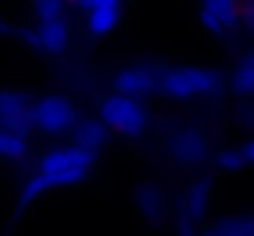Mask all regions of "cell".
I'll list each match as a JSON object with an SVG mask.
<instances>
[{
	"label": "cell",
	"mask_w": 254,
	"mask_h": 236,
	"mask_svg": "<svg viewBox=\"0 0 254 236\" xmlns=\"http://www.w3.org/2000/svg\"><path fill=\"white\" fill-rule=\"evenodd\" d=\"M94 157H96V153L86 150L77 143L45 153L40 165H37V170H35V175L27 180V185L20 192V209L30 207L35 199H40L42 194H47L57 187L82 182L91 172L94 162H96Z\"/></svg>",
	"instance_id": "obj_1"
},
{
	"label": "cell",
	"mask_w": 254,
	"mask_h": 236,
	"mask_svg": "<svg viewBox=\"0 0 254 236\" xmlns=\"http://www.w3.org/2000/svg\"><path fill=\"white\" fill-rule=\"evenodd\" d=\"M99 118L104 121V126L109 131H114L124 138H136L148 126V113H146L141 98H133V96H126L119 91L101 98Z\"/></svg>",
	"instance_id": "obj_2"
},
{
	"label": "cell",
	"mask_w": 254,
	"mask_h": 236,
	"mask_svg": "<svg viewBox=\"0 0 254 236\" xmlns=\"http://www.w3.org/2000/svg\"><path fill=\"white\" fill-rule=\"evenodd\" d=\"M32 128L45 136H62L79 123V113L67 96H42L32 103Z\"/></svg>",
	"instance_id": "obj_3"
},
{
	"label": "cell",
	"mask_w": 254,
	"mask_h": 236,
	"mask_svg": "<svg viewBox=\"0 0 254 236\" xmlns=\"http://www.w3.org/2000/svg\"><path fill=\"white\" fill-rule=\"evenodd\" d=\"M220 77L205 67H180L161 77V89L173 98H195L217 91Z\"/></svg>",
	"instance_id": "obj_4"
},
{
	"label": "cell",
	"mask_w": 254,
	"mask_h": 236,
	"mask_svg": "<svg viewBox=\"0 0 254 236\" xmlns=\"http://www.w3.org/2000/svg\"><path fill=\"white\" fill-rule=\"evenodd\" d=\"M22 40H25V45H30L40 54L57 57V54H62L67 49L69 25H67L64 17H60V20H45V22H37L35 27L25 30L22 32Z\"/></svg>",
	"instance_id": "obj_5"
},
{
	"label": "cell",
	"mask_w": 254,
	"mask_h": 236,
	"mask_svg": "<svg viewBox=\"0 0 254 236\" xmlns=\"http://www.w3.org/2000/svg\"><path fill=\"white\" fill-rule=\"evenodd\" d=\"M32 101L22 91H0V128H10L30 136L32 131Z\"/></svg>",
	"instance_id": "obj_6"
},
{
	"label": "cell",
	"mask_w": 254,
	"mask_h": 236,
	"mask_svg": "<svg viewBox=\"0 0 254 236\" xmlns=\"http://www.w3.org/2000/svg\"><path fill=\"white\" fill-rule=\"evenodd\" d=\"M161 86V77L153 67L148 64H133L121 69L114 77V91L133 96V98H146L151 91H156Z\"/></svg>",
	"instance_id": "obj_7"
},
{
	"label": "cell",
	"mask_w": 254,
	"mask_h": 236,
	"mask_svg": "<svg viewBox=\"0 0 254 236\" xmlns=\"http://www.w3.org/2000/svg\"><path fill=\"white\" fill-rule=\"evenodd\" d=\"M242 15V0H202L200 22L207 32L225 35L230 32Z\"/></svg>",
	"instance_id": "obj_8"
},
{
	"label": "cell",
	"mask_w": 254,
	"mask_h": 236,
	"mask_svg": "<svg viewBox=\"0 0 254 236\" xmlns=\"http://www.w3.org/2000/svg\"><path fill=\"white\" fill-rule=\"evenodd\" d=\"M82 7L86 12L89 32L94 37H104L119 25L121 10H124V0H86Z\"/></svg>",
	"instance_id": "obj_9"
},
{
	"label": "cell",
	"mask_w": 254,
	"mask_h": 236,
	"mask_svg": "<svg viewBox=\"0 0 254 236\" xmlns=\"http://www.w3.org/2000/svg\"><path fill=\"white\" fill-rule=\"evenodd\" d=\"M170 153L183 165L200 162L202 157L207 155V138L200 131H195V128H180L170 138Z\"/></svg>",
	"instance_id": "obj_10"
},
{
	"label": "cell",
	"mask_w": 254,
	"mask_h": 236,
	"mask_svg": "<svg viewBox=\"0 0 254 236\" xmlns=\"http://www.w3.org/2000/svg\"><path fill=\"white\" fill-rule=\"evenodd\" d=\"M72 136H74V143L82 145L86 150L96 153L106 145L109 141V128L104 126V121H79L74 128H72Z\"/></svg>",
	"instance_id": "obj_11"
},
{
	"label": "cell",
	"mask_w": 254,
	"mask_h": 236,
	"mask_svg": "<svg viewBox=\"0 0 254 236\" xmlns=\"http://www.w3.org/2000/svg\"><path fill=\"white\" fill-rule=\"evenodd\" d=\"M30 145H27V136L10 131V128H0V160L7 162H17L27 155Z\"/></svg>",
	"instance_id": "obj_12"
},
{
	"label": "cell",
	"mask_w": 254,
	"mask_h": 236,
	"mask_svg": "<svg viewBox=\"0 0 254 236\" xmlns=\"http://www.w3.org/2000/svg\"><path fill=\"white\" fill-rule=\"evenodd\" d=\"M207 199H210V185L207 182H197L188 192V197L183 202V217L188 222H197L205 214V209H207Z\"/></svg>",
	"instance_id": "obj_13"
},
{
	"label": "cell",
	"mask_w": 254,
	"mask_h": 236,
	"mask_svg": "<svg viewBox=\"0 0 254 236\" xmlns=\"http://www.w3.org/2000/svg\"><path fill=\"white\" fill-rule=\"evenodd\" d=\"M232 86L242 96H254V52L240 59V64L232 72Z\"/></svg>",
	"instance_id": "obj_14"
},
{
	"label": "cell",
	"mask_w": 254,
	"mask_h": 236,
	"mask_svg": "<svg viewBox=\"0 0 254 236\" xmlns=\"http://www.w3.org/2000/svg\"><path fill=\"white\" fill-rule=\"evenodd\" d=\"M67 0H32V12L37 22L45 20H60L67 12Z\"/></svg>",
	"instance_id": "obj_15"
},
{
	"label": "cell",
	"mask_w": 254,
	"mask_h": 236,
	"mask_svg": "<svg viewBox=\"0 0 254 236\" xmlns=\"http://www.w3.org/2000/svg\"><path fill=\"white\" fill-rule=\"evenodd\" d=\"M220 234H252L254 232V217H230L225 219L222 227H217Z\"/></svg>",
	"instance_id": "obj_16"
},
{
	"label": "cell",
	"mask_w": 254,
	"mask_h": 236,
	"mask_svg": "<svg viewBox=\"0 0 254 236\" xmlns=\"http://www.w3.org/2000/svg\"><path fill=\"white\" fill-rule=\"evenodd\" d=\"M217 165L222 170H240V167L247 165V160L242 155V150H225V153L217 155Z\"/></svg>",
	"instance_id": "obj_17"
},
{
	"label": "cell",
	"mask_w": 254,
	"mask_h": 236,
	"mask_svg": "<svg viewBox=\"0 0 254 236\" xmlns=\"http://www.w3.org/2000/svg\"><path fill=\"white\" fill-rule=\"evenodd\" d=\"M242 17H247L250 22H254V0L242 2Z\"/></svg>",
	"instance_id": "obj_18"
},
{
	"label": "cell",
	"mask_w": 254,
	"mask_h": 236,
	"mask_svg": "<svg viewBox=\"0 0 254 236\" xmlns=\"http://www.w3.org/2000/svg\"><path fill=\"white\" fill-rule=\"evenodd\" d=\"M242 155L247 160V165H254V141H250V143L242 148Z\"/></svg>",
	"instance_id": "obj_19"
},
{
	"label": "cell",
	"mask_w": 254,
	"mask_h": 236,
	"mask_svg": "<svg viewBox=\"0 0 254 236\" xmlns=\"http://www.w3.org/2000/svg\"><path fill=\"white\" fill-rule=\"evenodd\" d=\"M67 2H69V5H79V7H82V5H84L86 0H67Z\"/></svg>",
	"instance_id": "obj_20"
},
{
	"label": "cell",
	"mask_w": 254,
	"mask_h": 236,
	"mask_svg": "<svg viewBox=\"0 0 254 236\" xmlns=\"http://www.w3.org/2000/svg\"><path fill=\"white\" fill-rule=\"evenodd\" d=\"M5 30H7V22H5V20L0 17V32H5Z\"/></svg>",
	"instance_id": "obj_21"
}]
</instances>
